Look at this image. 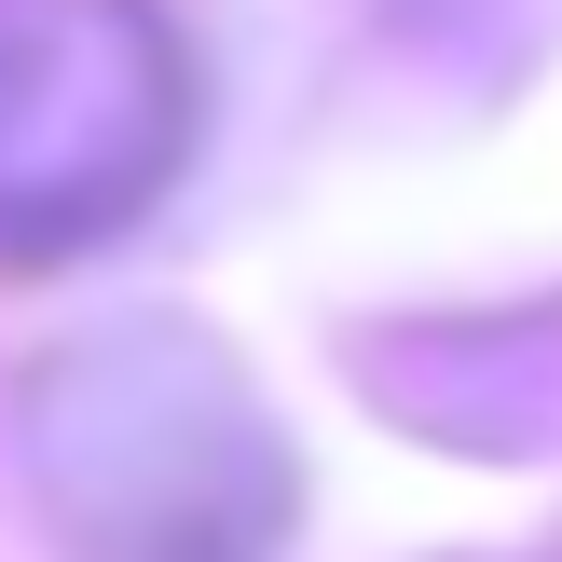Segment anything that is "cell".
<instances>
[{
    "label": "cell",
    "mask_w": 562,
    "mask_h": 562,
    "mask_svg": "<svg viewBox=\"0 0 562 562\" xmlns=\"http://www.w3.org/2000/svg\"><path fill=\"white\" fill-rule=\"evenodd\" d=\"M179 151V69L137 14H42L0 42V234H97Z\"/></svg>",
    "instance_id": "cell-1"
}]
</instances>
